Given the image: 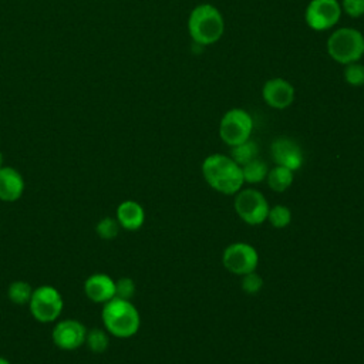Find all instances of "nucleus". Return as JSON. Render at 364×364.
Instances as JSON below:
<instances>
[{"mask_svg":"<svg viewBox=\"0 0 364 364\" xmlns=\"http://www.w3.org/2000/svg\"><path fill=\"white\" fill-rule=\"evenodd\" d=\"M263 101L276 109H284L294 101V87L284 78H270L262 88Z\"/></svg>","mask_w":364,"mask_h":364,"instance_id":"nucleus-11","label":"nucleus"},{"mask_svg":"<svg viewBox=\"0 0 364 364\" xmlns=\"http://www.w3.org/2000/svg\"><path fill=\"white\" fill-rule=\"evenodd\" d=\"M341 11L347 13L350 17L357 18L364 14V0H341Z\"/></svg>","mask_w":364,"mask_h":364,"instance_id":"nucleus-26","label":"nucleus"},{"mask_svg":"<svg viewBox=\"0 0 364 364\" xmlns=\"http://www.w3.org/2000/svg\"><path fill=\"white\" fill-rule=\"evenodd\" d=\"M242 290L247 294H256L262 290L263 287V279L260 274H257L256 272H250L242 276V282H240Z\"/></svg>","mask_w":364,"mask_h":364,"instance_id":"nucleus-24","label":"nucleus"},{"mask_svg":"<svg viewBox=\"0 0 364 364\" xmlns=\"http://www.w3.org/2000/svg\"><path fill=\"white\" fill-rule=\"evenodd\" d=\"M188 30L196 46L215 44L225 31L222 13L209 3L196 6L188 17Z\"/></svg>","mask_w":364,"mask_h":364,"instance_id":"nucleus-2","label":"nucleus"},{"mask_svg":"<svg viewBox=\"0 0 364 364\" xmlns=\"http://www.w3.org/2000/svg\"><path fill=\"white\" fill-rule=\"evenodd\" d=\"M31 316L40 323L54 321L63 310V297L53 286H40L33 290L28 301Z\"/></svg>","mask_w":364,"mask_h":364,"instance_id":"nucleus-7","label":"nucleus"},{"mask_svg":"<svg viewBox=\"0 0 364 364\" xmlns=\"http://www.w3.org/2000/svg\"><path fill=\"white\" fill-rule=\"evenodd\" d=\"M341 6L337 0H310L304 11L307 26L314 31H324L337 24Z\"/></svg>","mask_w":364,"mask_h":364,"instance_id":"nucleus-9","label":"nucleus"},{"mask_svg":"<svg viewBox=\"0 0 364 364\" xmlns=\"http://www.w3.org/2000/svg\"><path fill=\"white\" fill-rule=\"evenodd\" d=\"M33 294V289L27 282L17 280L9 286L7 296L14 304H28Z\"/></svg>","mask_w":364,"mask_h":364,"instance_id":"nucleus-19","label":"nucleus"},{"mask_svg":"<svg viewBox=\"0 0 364 364\" xmlns=\"http://www.w3.org/2000/svg\"><path fill=\"white\" fill-rule=\"evenodd\" d=\"M84 291L91 301L104 304L115 297V282L108 274L95 273L87 277Z\"/></svg>","mask_w":364,"mask_h":364,"instance_id":"nucleus-13","label":"nucleus"},{"mask_svg":"<svg viewBox=\"0 0 364 364\" xmlns=\"http://www.w3.org/2000/svg\"><path fill=\"white\" fill-rule=\"evenodd\" d=\"M343 75H344L346 82L353 87L364 85V65L358 61L346 64Z\"/></svg>","mask_w":364,"mask_h":364,"instance_id":"nucleus-22","label":"nucleus"},{"mask_svg":"<svg viewBox=\"0 0 364 364\" xmlns=\"http://www.w3.org/2000/svg\"><path fill=\"white\" fill-rule=\"evenodd\" d=\"M253 131V119L250 114L242 108L226 111L219 124V136L229 145L235 146L250 139Z\"/></svg>","mask_w":364,"mask_h":364,"instance_id":"nucleus-5","label":"nucleus"},{"mask_svg":"<svg viewBox=\"0 0 364 364\" xmlns=\"http://www.w3.org/2000/svg\"><path fill=\"white\" fill-rule=\"evenodd\" d=\"M267 185L274 192H284L293 183V171L289 168L276 165L267 172Z\"/></svg>","mask_w":364,"mask_h":364,"instance_id":"nucleus-16","label":"nucleus"},{"mask_svg":"<svg viewBox=\"0 0 364 364\" xmlns=\"http://www.w3.org/2000/svg\"><path fill=\"white\" fill-rule=\"evenodd\" d=\"M272 158L276 165L289 168L290 171H297L303 164L301 148L290 138L279 136L272 142L270 146Z\"/></svg>","mask_w":364,"mask_h":364,"instance_id":"nucleus-12","label":"nucleus"},{"mask_svg":"<svg viewBox=\"0 0 364 364\" xmlns=\"http://www.w3.org/2000/svg\"><path fill=\"white\" fill-rule=\"evenodd\" d=\"M101 317L107 331L118 338L132 337L139 330V313L129 300L111 299L104 303Z\"/></svg>","mask_w":364,"mask_h":364,"instance_id":"nucleus-3","label":"nucleus"},{"mask_svg":"<svg viewBox=\"0 0 364 364\" xmlns=\"http://www.w3.org/2000/svg\"><path fill=\"white\" fill-rule=\"evenodd\" d=\"M222 264L228 272L243 276L256 270L259 264V253L252 245L236 242L223 250Z\"/></svg>","mask_w":364,"mask_h":364,"instance_id":"nucleus-8","label":"nucleus"},{"mask_svg":"<svg viewBox=\"0 0 364 364\" xmlns=\"http://www.w3.org/2000/svg\"><path fill=\"white\" fill-rule=\"evenodd\" d=\"M328 55L346 65L358 61L364 55V36L353 27H341L334 30L327 38Z\"/></svg>","mask_w":364,"mask_h":364,"instance_id":"nucleus-4","label":"nucleus"},{"mask_svg":"<svg viewBox=\"0 0 364 364\" xmlns=\"http://www.w3.org/2000/svg\"><path fill=\"white\" fill-rule=\"evenodd\" d=\"M235 195H236L233 200L235 210L245 223L256 226V225H262L267 219L270 206L262 192L253 188H246V189H240Z\"/></svg>","mask_w":364,"mask_h":364,"instance_id":"nucleus-6","label":"nucleus"},{"mask_svg":"<svg viewBox=\"0 0 364 364\" xmlns=\"http://www.w3.org/2000/svg\"><path fill=\"white\" fill-rule=\"evenodd\" d=\"M117 220L127 230H136L144 225V208L135 200H124L117 208Z\"/></svg>","mask_w":364,"mask_h":364,"instance_id":"nucleus-15","label":"nucleus"},{"mask_svg":"<svg viewBox=\"0 0 364 364\" xmlns=\"http://www.w3.org/2000/svg\"><path fill=\"white\" fill-rule=\"evenodd\" d=\"M267 220L270 222V225L273 228H277V229H283L286 228L290 220H291V212L287 206L284 205H276L273 208L269 209V213H267Z\"/></svg>","mask_w":364,"mask_h":364,"instance_id":"nucleus-21","label":"nucleus"},{"mask_svg":"<svg viewBox=\"0 0 364 364\" xmlns=\"http://www.w3.org/2000/svg\"><path fill=\"white\" fill-rule=\"evenodd\" d=\"M85 344L88 346V348L92 353H102V351L107 350V347L109 344V338H108V334L104 330L92 328V330L87 331Z\"/></svg>","mask_w":364,"mask_h":364,"instance_id":"nucleus-20","label":"nucleus"},{"mask_svg":"<svg viewBox=\"0 0 364 364\" xmlns=\"http://www.w3.org/2000/svg\"><path fill=\"white\" fill-rule=\"evenodd\" d=\"M119 223L117 219L114 218H104L101 219L97 226H95V230L98 233V236L101 239H105V240H111L114 237H117V235L119 233Z\"/></svg>","mask_w":364,"mask_h":364,"instance_id":"nucleus-23","label":"nucleus"},{"mask_svg":"<svg viewBox=\"0 0 364 364\" xmlns=\"http://www.w3.org/2000/svg\"><path fill=\"white\" fill-rule=\"evenodd\" d=\"M230 158L237 164V165H245L247 162H250L252 159L257 158L259 154V146L255 141L247 139L239 145L230 146Z\"/></svg>","mask_w":364,"mask_h":364,"instance_id":"nucleus-18","label":"nucleus"},{"mask_svg":"<svg viewBox=\"0 0 364 364\" xmlns=\"http://www.w3.org/2000/svg\"><path fill=\"white\" fill-rule=\"evenodd\" d=\"M240 168H242L243 181L246 183H259V182L266 179L267 172H269L266 162L259 159V158L252 159L250 162L242 165Z\"/></svg>","mask_w":364,"mask_h":364,"instance_id":"nucleus-17","label":"nucleus"},{"mask_svg":"<svg viewBox=\"0 0 364 364\" xmlns=\"http://www.w3.org/2000/svg\"><path fill=\"white\" fill-rule=\"evenodd\" d=\"M202 175L210 188L223 195L237 193L245 183L240 165L222 154H212L203 159Z\"/></svg>","mask_w":364,"mask_h":364,"instance_id":"nucleus-1","label":"nucleus"},{"mask_svg":"<svg viewBox=\"0 0 364 364\" xmlns=\"http://www.w3.org/2000/svg\"><path fill=\"white\" fill-rule=\"evenodd\" d=\"M24 191V181L18 171L10 166L0 168V200L16 202Z\"/></svg>","mask_w":364,"mask_h":364,"instance_id":"nucleus-14","label":"nucleus"},{"mask_svg":"<svg viewBox=\"0 0 364 364\" xmlns=\"http://www.w3.org/2000/svg\"><path fill=\"white\" fill-rule=\"evenodd\" d=\"M135 293V283L129 277H121L115 282V297L129 300Z\"/></svg>","mask_w":364,"mask_h":364,"instance_id":"nucleus-25","label":"nucleus"},{"mask_svg":"<svg viewBox=\"0 0 364 364\" xmlns=\"http://www.w3.org/2000/svg\"><path fill=\"white\" fill-rule=\"evenodd\" d=\"M3 166V154L0 152V168Z\"/></svg>","mask_w":364,"mask_h":364,"instance_id":"nucleus-28","label":"nucleus"},{"mask_svg":"<svg viewBox=\"0 0 364 364\" xmlns=\"http://www.w3.org/2000/svg\"><path fill=\"white\" fill-rule=\"evenodd\" d=\"M87 328L77 320H63L51 331L53 343L61 350H75L85 343Z\"/></svg>","mask_w":364,"mask_h":364,"instance_id":"nucleus-10","label":"nucleus"},{"mask_svg":"<svg viewBox=\"0 0 364 364\" xmlns=\"http://www.w3.org/2000/svg\"><path fill=\"white\" fill-rule=\"evenodd\" d=\"M0 364H10L6 358H3V357H0Z\"/></svg>","mask_w":364,"mask_h":364,"instance_id":"nucleus-27","label":"nucleus"}]
</instances>
